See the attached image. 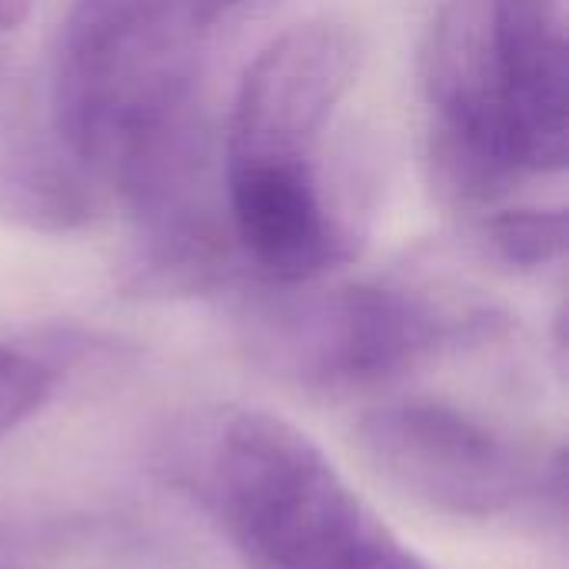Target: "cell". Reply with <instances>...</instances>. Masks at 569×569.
Here are the masks:
<instances>
[{
	"instance_id": "1",
	"label": "cell",
	"mask_w": 569,
	"mask_h": 569,
	"mask_svg": "<svg viewBox=\"0 0 569 569\" xmlns=\"http://www.w3.org/2000/svg\"><path fill=\"white\" fill-rule=\"evenodd\" d=\"M427 170L437 197L480 213L520 180L563 170L567 0H447L420 50Z\"/></svg>"
},
{
	"instance_id": "2",
	"label": "cell",
	"mask_w": 569,
	"mask_h": 569,
	"mask_svg": "<svg viewBox=\"0 0 569 569\" xmlns=\"http://www.w3.org/2000/svg\"><path fill=\"white\" fill-rule=\"evenodd\" d=\"M177 483L247 569H430L290 420L223 407L180 437Z\"/></svg>"
},
{
	"instance_id": "3",
	"label": "cell",
	"mask_w": 569,
	"mask_h": 569,
	"mask_svg": "<svg viewBox=\"0 0 569 569\" xmlns=\"http://www.w3.org/2000/svg\"><path fill=\"white\" fill-rule=\"evenodd\" d=\"M247 0H73L57 37L47 130L103 187L197 110V60Z\"/></svg>"
},
{
	"instance_id": "4",
	"label": "cell",
	"mask_w": 569,
	"mask_h": 569,
	"mask_svg": "<svg viewBox=\"0 0 569 569\" xmlns=\"http://www.w3.org/2000/svg\"><path fill=\"white\" fill-rule=\"evenodd\" d=\"M360 70V37L340 20H303L247 67L223 130V197L237 227L297 233L333 217L320 143Z\"/></svg>"
},
{
	"instance_id": "5",
	"label": "cell",
	"mask_w": 569,
	"mask_h": 569,
	"mask_svg": "<svg viewBox=\"0 0 569 569\" xmlns=\"http://www.w3.org/2000/svg\"><path fill=\"white\" fill-rule=\"evenodd\" d=\"M487 330V310L393 280L297 283L243 317L250 360L267 377L323 397L390 387Z\"/></svg>"
},
{
	"instance_id": "6",
	"label": "cell",
	"mask_w": 569,
	"mask_h": 569,
	"mask_svg": "<svg viewBox=\"0 0 569 569\" xmlns=\"http://www.w3.org/2000/svg\"><path fill=\"white\" fill-rule=\"evenodd\" d=\"M353 440L383 483L433 513L487 523L537 507L563 517V453H537L467 410L387 403L357 423Z\"/></svg>"
},
{
	"instance_id": "7",
	"label": "cell",
	"mask_w": 569,
	"mask_h": 569,
	"mask_svg": "<svg viewBox=\"0 0 569 569\" xmlns=\"http://www.w3.org/2000/svg\"><path fill=\"white\" fill-rule=\"evenodd\" d=\"M103 187L53 140L50 130L13 127L0 140V210L33 230L83 227L100 203Z\"/></svg>"
},
{
	"instance_id": "8",
	"label": "cell",
	"mask_w": 569,
	"mask_h": 569,
	"mask_svg": "<svg viewBox=\"0 0 569 569\" xmlns=\"http://www.w3.org/2000/svg\"><path fill=\"white\" fill-rule=\"evenodd\" d=\"M480 250L517 273H537L567 253V213L563 210H497L477 227Z\"/></svg>"
},
{
	"instance_id": "9",
	"label": "cell",
	"mask_w": 569,
	"mask_h": 569,
	"mask_svg": "<svg viewBox=\"0 0 569 569\" xmlns=\"http://www.w3.org/2000/svg\"><path fill=\"white\" fill-rule=\"evenodd\" d=\"M53 387L57 373L43 360L0 343V437L40 413Z\"/></svg>"
},
{
	"instance_id": "10",
	"label": "cell",
	"mask_w": 569,
	"mask_h": 569,
	"mask_svg": "<svg viewBox=\"0 0 569 569\" xmlns=\"http://www.w3.org/2000/svg\"><path fill=\"white\" fill-rule=\"evenodd\" d=\"M27 0H0V27H13L23 13Z\"/></svg>"
},
{
	"instance_id": "11",
	"label": "cell",
	"mask_w": 569,
	"mask_h": 569,
	"mask_svg": "<svg viewBox=\"0 0 569 569\" xmlns=\"http://www.w3.org/2000/svg\"><path fill=\"white\" fill-rule=\"evenodd\" d=\"M3 30H7V27H0V33H3ZM0 57H3V43H0Z\"/></svg>"
}]
</instances>
